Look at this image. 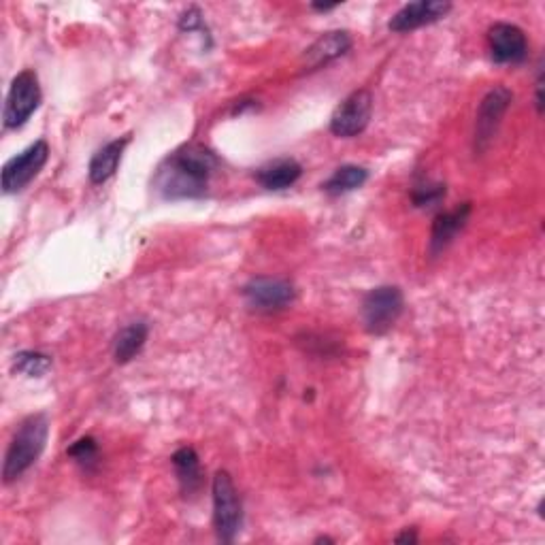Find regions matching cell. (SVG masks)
Masks as SVG:
<instances>
[{
  "mask_svg": "<svg viewBox=\"0 0 545 545\" xmlns=\"http://www.w3.org/2000/svg\"><path fill=\"white\" fill-rule=\"evenodd\" d=\"M218 169L220 158L209 147L190 143L162 160L154 177V188L169 201L201 198L209 188L211 175Z\"/></svg>",
  "mask_w": 545,
  "mask_h": 545,
  "instance_id": "1",
  "label": "cell"
},
{
  "mask_svg": "<svg viewBox=\"0 0 545 545\" xmlns=\"http://www.w3.org/2000/svg\"><path fill=\"white\" fill-rule=\"evenodd\" d=\"M49 437V420L45 414L28 416L15 431L9 450L5 456L3 477L5 484H11L22 477L45 450V443Z\"/></svg>",
  "mask_w": 545,
  "mask_h": 545,
  "instance_id": "2",
  "label": "cell"
},
{
  "mask_svg": "<svg viewBox=\"0 0 545 545\" xmlns=\"http://www.w3.org/2000/svg\"><path fill=\"white\" fill-rule=\"evenodd\" d=\"M213 524L220 541L233 543L243 528V503L228 471H218L211 484Z\"/></svg>",
  "mask_w": 545,
  "mask_h": 545,
  "instance_id": "3",
  "label": "cell"
},
{
  "mask_svg": "<svg viewBox=\"0 0 545 545\" xmlns=\"http://www.w3.org/2000/svg\"><path fill=\"white\" fill-rule=\"evenodd\" d=\"M405 299L401 288L379 286L373 288L362 301V322L371 335H386L401 318Z\"/></svg>",
  "mask_w": 545,
  "mask_h": 545,
  "instance_id": "4",
  "label": "cell"
},
{
  "mask_svg": "<svg viewBox=\"0 0 545 545\" xmlns=\"http://www.w3.org/2000/svg\"><path fill=\"white\" fill-rule=\"evenodd\" d=\"M39 105H41V86H39L37 73L26 69L20 75H15L11 81L5 111H3L5 128L15 130L24 126L30 120V115L39 109Z\"/></svg>",
  "mask_w": 545,
  "mask_h": 545,
  "instance_id": "5",
  "label": "cell"
},
{
  "mask_svg": "<svg viewBox=\"0 0 545 545\" xmlns=\"http://www.w3.org/2000/svg\"><path fill=\"white\" fill-rule=\"evenodd\" d=\"M373 113V94L369 90H356L335 109L330 118V132L341 139L358 137L365 132Z\"/></svg>",
  "mask_w": 545,
  "mask_h": 545,
  "instance_id": "6",
  "label": "cell"
},
{
  "mask_svg": "<svg viewBox=\"0 0 545 545\" xmlns=\"http://www.w3.org/2000/svg\"><path fill=\"white\" fill-rule=\"evenodd\" d=\"M49 158V145L45 141H35L22 154L11 158L3 167V190L5 194L22 192L32 179L39 175Z\"/></svg>",
  "mask_w": 545,
  "mask_h": 545,
  "instance_id": "7",
  "label": "cell"
},
{
  "mask_svg": "<svg viewBox=\"0 0 545 545\" xmlns=\"http://www.w3.org/2000/svg\"><path fill=\"white\" fill-rule=\"evenodd\" d=\"M511 92L505 86L492 88L480 105V111H477V120H475V152H484L486 147L492 143L494 135L501 126L503 115L507 113L511 105Z\"/></svg>",
  "mask_w": 545,
  "mask_h": 545,
  "instance_id": "8",
  "label": "cell"
},
{
  "mask_svg": "<svg viewBox=\"0 0 545 545\" xmlns=\"http://www.w3.org/2000/svg\"><path fill=\"white\" fill-rule=\"evenodd\" d=\"M243 296L250 307L260 311L284 309L294 301V286L286 279L275 277H256L243 288Z\"/></svg>",
  "mask_w": 545,
  "mask_h": 545,
  "instance_id": "9",
  "label": "cell"
},
{
  "mask_svg": "<svg viewBox=\"0 0 545 545\" xmlns=\"http://www.w3.org/2000/svg\"><path fill=\"white\" fill-rule=\"evenodd\" d=\"M488 45L492 60L499 64L524 62L528 54V41L524 30L507 22H497L488 30Z\"/></svg>",
  "mask_w": 545,
  "mask_h": 545,
  "instance_id": "10",
  "label": "cell"
},
{
  "mask_svg": "<svg viewBox=\"0 0 545 545\" xmlns=\"http://www.w3.org/2000/svg\"><path fill=\"white\" fill-rule=\"evenodd\" d=\"M450 11L452 5L443 3V0H418V3H409L401 11H396L388 28L392 32H411L416 28L439 22Z\"/></svg>",
  "mask_w": 545,
  "mask_h": 545,
  "instance_id": "11",
  "label": "cell"
},
{
  "mask_svg": "<svg viewBox=\"0 0 545 545\" xmlns=\"http://www.w3.org/2000/svg\"><path fill=\"white\" fill-rule=\"evenodd\" d=\"M350 49H352L350 32H345V30L326 32V35H322L305 52V56H303L305 71H318V69H322V66H326L328 62H333V60L348 54Z\"/></svg>",
  "mask_w": 545,
  "mask_h": 545,
  "instance_id": "12",
  "label": "cell"
},
{
  "mask_svg": "<svg viewBox=\"0 0 545 545\" xmlns=\"http://www.w3.org/2000/svg\"><path fill=\"white\" fill-rule=\"evenodd\" d=\"M471 209H473L471 203H462L452 211L439 213L431 230V256H437L443 250H448L450 243L458 237L460 230L467 226L471 218Z\"/></svg>",
  "mask_w": 545,
  "mask_h": 545,
  "instance_id": "13",
  "label": "cell"
},
{
  "mask_svg": "<svg viewBox=\"0 0 545 545\" xmlns=\"http://www.w3.org/2000/svg\"><path fill=\"white\" fill-rule=\"evenodd\" d=\"M303 167L292 158H277L256 171V181L267 190H286L301 179Z\"/></svg>",
  "mask_w": 545,
  "mask_h": 545,
  "instance_id": "14",
  "label": "cell"
},
{
  "mask_svg": "<svg viewBox=\"0 0 545 545\" xmlns=\"http://www.w3.org/2000/svg\"><path fill=\"white\" fill-rule=\"evenodd\" d=\"M128 143H130V137L115 139V141H109L105 147H101V150L94 154V158L90 160V169H88L92 184L101 186L115 175Z\"/></svg>",
  "mask_w": 545,
  "mask_h": 545,
  "instance_id": "15",
  "label": "cell"
},
{
  "mask_svg": "<svg viewBox=\"0 0 545 545\" xmlns=\"http://www.w3.org/2000/svg\"><path fill=\"white\" fill-rule=\"evenodd\" d=\"M147 335H150V328H147L145 322H132L124 326L113 341L115 362H118V365H126V362L135 358L143 350Z\"/></svg>",
  "mask_w": 545,
  "mask_h": 545,
  "instance_id": "16",
  "label": "cell"
},
{
  "mask_svg": "<svg viewBox=\"0 0 545 545\" xmlns=\"http://www.w3.org/2000/svg\"><path fill=\"white\" fill-rule=\"evenodd\" d=\"M173 467L177 473V480L181 490L186 494H196L203 486V469L198 454L192 448H181L173 454Z\"/></svg>",
  "mask_w": 545,
  "mask_h": 545,
  "instance_id": "17",
  "label": "cell"
},
{
  "mask_svg": "<svg viewBox=\"0 0 545 545\" xmlns=\"http://www.w3.org/2000/svg\"><path fill=\"white\" fill-rule=\"evenodd\" d=\"M369 179V171L356 167V164H345V167H339L333 175H330L324 181V192L339 196V194H348L354 192L358 188H362L367 184Z\"/></svg>",
  "mask_w": 545,
  "mask_h": 545,
  "instance_id": "18",
  "label": "cell"
},
{
  "mask_svg": "<svg viewBox=\"0 0 545 545\" xmlns=\"http://www.w3.org/2000/svg\"><path fill=\"white\" fill-rule=\"evenodd\" d=\"M52 367V358L41 352H20L13 358V371L28 377H41Z\"/></svg>",
  "mask_w": 545,
  "mask_h": 545,
  "instance_id": "19",
  "label": "cell"
},
{
  "mask_svg": "<svg viewBox=\"0 0 545 545\" xmlns=\"http://www.w3.org/2000/svg\"><path fill=\"white\" fill-rule=\"evenodd\" d=\"M77 465L84 471H94L98 465V443L92 437H84L75 441L69 450H66Z\"/></svg>",
  "mask_w": 545,
  "mask_h": 545,
  "instance_id": "20",
  "label": "cell"
},
{
  "mask_svg": "<svg viewBox=\"0 0 545 545\" xmlns=\"http://www.w3.org/2000/svg\"><path fill=\"white\" fill-rule=\"evenodd\" d=\"M445 196V186L441 184H428V186H420L414 192H411V198H414L416 207H431L441 203V198Z\"/></svg>",
  "mask_w": 545,
  "mask_h": 545,
  "instance_id": "21",
  "label": "cell"
},
{
  "mask_svg": "<svg viewBox=\"0 0 545 545\" xmlns=\"http://www.w3.org/2000/svg\"><path fill=\"white\" fill-rule=\"evenodd\" d=\"M203 15H201V11H198V9H188L184 15H181V28H188V30H194V28H198V26H201L203 24Z\"/></svg>",
  "mask_w": 545,
  "mask_h": 545,
  "instance_id": "22",
  "label": "cell"
},
{
  "mask_svg": "<svg viewBox=\"0 0 545 545\" xmlns=\"http://www.w3.org/2000/svg\"><path fill=\"white\" fill-rule=\"evenodd\" d=\"M394 541H396V543H418V535H416L414 531H411V533L407 531V533H403V535L396 537Z\"/></svg>",
  "mask_w": 545,
  "mask_h": 545,
  "instance_id": "23",
  "label": "cell"
},
{
  "mask_svg": "<svg viewBox=\"0 0 545 545\" xmlns=\"http://www.w3.org/2000/svg\"><path fill=\"white\" fill-rule=\"evenodd\" d=\"M337 5H313V9H318V11H333Z\"/></svg>",
  "mask_w": 545,
  "mask_h": 545,
  "instance_id": "24",
  "label": "cell"
}]
</instances>
